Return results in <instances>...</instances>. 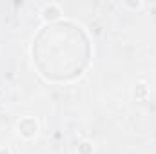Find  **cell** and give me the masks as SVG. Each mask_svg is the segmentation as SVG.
Here are the masks:
<instances>
[{
	"instance_id": "1",
	"label": "cell",
	"mask_w": 156,
	"mask_h": 154,
	"mask_svg": "<svg viewBox=\"0 0 156 154\" xmlns=\"http://www.w3.org/2000/svg\"><path fill=\"white\" fill-rule=\"evenodd\" d=\"M40 15H42V18H44L45 22H53V20L60 18L62 9H60V5H58V4H45V5L42 7Z\"/></svg>"
},
{
	"instance_id": "2",
	"label": "cell",
	"mask_w": 156,
	"mask_h": 154,
	"mask_svg": "<svg viewBox=\"0 0 156 154\" xmlns=\"http://www.w3.org/2000/svg\"><path fill=\"white\" fill-rule=\"evenodd\" d=\"M89 149H91V143H89V142H83V143L80 145V152L82 154H89Z\"/></svg>"
},
{
	"instance_id": "3",
	"label": "cell",
	"mask_w": 156,
	"mask_h": 154,
	"mask_svg": "<svg viewBox=\"0 0 156 154\" xmlns=\"http://www.w3.org/2000/svg\"><path fill=\"white\" fill-rule=\"evenodd\" d=\"M125 5H129V7H134V9H140V7H142V2H136V4H131V2H125Z\"/></svg>"
},
{
	"instance_id": "4",
	"label": "cell",
	"mask_w": 156,
	"mask_h": 154,
	"mask_svg": "<svg viewBox=\"0 0 156 154\" xmlns=\"http://www.w3.org/2000/svg\"><path fill=\"white\" fill-rule=\"evenodd\" d=\"M0 154H11L7 149H0Z\"/></svg>"
}]
</instances>
